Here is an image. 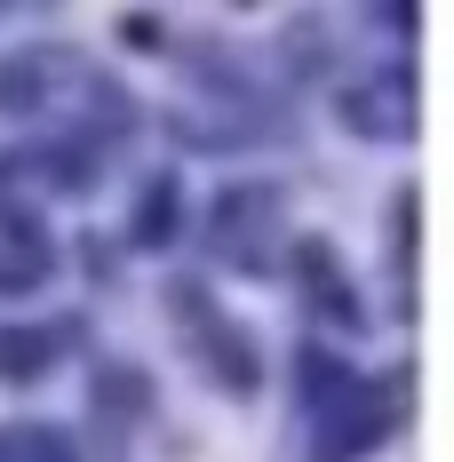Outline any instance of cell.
<instances>
[{"label": "cell", "instance_id": "cell-1", "mask_svg": "<svg viewBox=\"0 0 454 462\" xmlns=\"http://www.w3.org/2000/svg\"><path fill=\"white\" fill-rule=\"evenodd\" d=\"M41 359H48V343H32V335L8 343V335H0V367H41Z\"/></svg>", "mask_w": 454, "mask_h": 462}]
</instances>
